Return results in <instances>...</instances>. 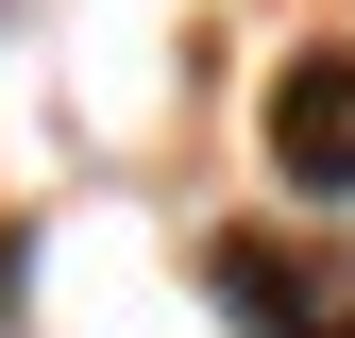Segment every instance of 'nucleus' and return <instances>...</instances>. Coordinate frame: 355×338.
Instances as JSON below:
<instances>
[{
    "label": "nucleus",
    "instance_id": "obj_1",
    "mask_svg": "<svg viewBox=\"0 0 355 338\" xmlns=\"http://www.w3.org/2000/svg\"><path fill=\"white\" fill-rule=\"evenodd\" d=\"M203 287L237 338H355V271H322L288 237H203Z\"/></svg>",
    "mask_w": 355,
    "mask_h": 338
},
{
    "label": "nucleus",
    "instance_id": "obj_2",
    "mask_svg": "<svg viewBox=\"0 0 355 338\" xmlns=\"http://www.w3.org/2000/svg\"><path fill=\"white\" fill-rule=\"evenodd\" d=\"M271 169L304 203H355V51H304L271 84Z\"/></svg>",
    "mask_w": 355,
    "mask_h": 338
}]
</instances>
